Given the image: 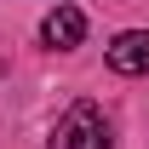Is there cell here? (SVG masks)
Returning <instances> with one entry per match:
<instances>
[{
	"label": "cell",
	"mask_w": 149,
	"mask_h": 149,
	"mask_svg": "<svg viewBox=\"0 0 149 149\" xmlns=\"http://www.w3.org/2000/svg\"><path fill=\"white\" fill-rule=\"evenodd\" d=\"M52 149H109V120H103V109L92 97H80V103H69L57 115Z\"/></svg>",
	"instance_id": "1"
},
{
	"label": "cell",
	"mask_w": 149,
	"mask_h": 149,
	"mask_svg": "<svg viewBox=\"0 0 149 149\" xmlns=\"http://www.w3.org/2000/svg\"><path fill=\"white\" fill-rule=\"evenodd\" d=\"M109 69L115 74H149V29H126L109 40Z\"/></svg>",
	"instance_id": "2"
},
{
	"label": "cell",
	"mask_w": 149,
	"mask_h": 149,
	"mask_svg": "<svg viewBox=\"0 0 149 149\" xmlns=\"http://www.w3.org/2000/svg\"><path fill=\"white\" fill-rule=\"evenodd\" d=\"M40 40H46V46H57V52L80 46V40H86V17H80V6H57V12H46Z\"/></svg>",
	"instance_id": "3"
}]
</instances>
